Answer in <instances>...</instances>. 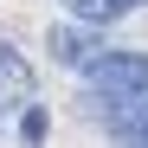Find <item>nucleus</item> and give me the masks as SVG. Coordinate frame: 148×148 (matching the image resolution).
Masks as SVG:
<instances>
[{
  "label": "nucleus",
  "instance_id": "f257e3e1",
  "mask_svg": "<svg viewBox=\"0 0 148 148\" xmlns=\"http://www.w3.org/2000/svg\"><path fill=\"white\" fill-rule=\"evenodd\" d=\"M84 90L90 97H142L148 90V58L142 52H103V64L97 71H84Z\"/></svg>",
  "mask_w": 148,
  "mask_h": 148
},
{
  "label": "nucleus",
  "instance_id": "f03ea898",
  "mask_svg": "<svg viewBox=\"0 0 148 148\" xmlns=\"http://www.w3.org/2000/svg\"><path fill=\"white\" fill-rule=\"evenodd\" d=\"M45 52H52L64 71H97L110 45H103V32H97V26H84V19H58V26L45 32Z\"/></svg>",
  "mask_w": 148,
  "mask_h": 148
},
{
  "label": "nucleus",
  "instance_id": "7ed1b4c3",
  "mask_svg": "<svg viewBox=\"0 0 148 148\" xmlns=\"http://www.w3.org/2000/svg\"><path fill=\"white\" fill-rule=\"evenodd\" d=\"M32 64H26V52H13L7 39H0V116L7 110H32Z\"/></svg>",
  "mask_w": 148,
  "mask_h": 148
},
{
  "label": "nucleus",
  "instance_id": "20e7f679",
  "mask_svg": "<svg viewBox=\"0 0 148 148\" xmlns=\"http://www.w3.org/2000/svg\"><path fill=\"white\" fill-rule=\"evenodd\" d=\"M64 7H71V19H84V26H110V19H122L116 0H64Z\"/></svg>",
  "mask_w": 148,
  "mask_h": 148
},
{
  "label": "nucleus",
  "instance_id": "39448f33",
  "mask_svg": "<svg viewBox=\"0 0 148 148\" xmlns=\"http://www.w3.org/2000/svg\"><path fill=\"white\" fill-rule=\"evenodd\" d=\"M19 135H26V148L45 142V110H39V103H32V110H19Z\"/></svg>",
  "mask_w": 148,
  "mask_h": 148
},
{
  "label": "nucleus",
  "instance_id": "423d86ee",
  "mask_svg": "<svg viewBox=\"0 0 148 148\" xmlns=\"http://www.w3.org/2000/svg\"><path fill=\"white\" fill-rule=\"evenodd\" d=\"M135 7H148V0H116V13H135Z\"/></svg>",
  "mask_w": 148,
  "mask_h": 148
}]
</instances>
